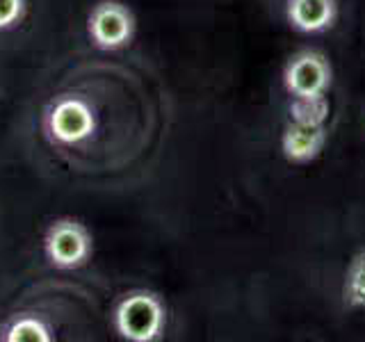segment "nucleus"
<instances>
[{
  "instance_id": "obj_1",
  "label": "nucleus",
  "mask_w": 365,
  "mask_h": 342,
  "mask_svg": "<svg viewBox=\"0 0 365 342\" xmlns=\"http://www.w3.org/2000/svg\"><path fill=\"white\" fill-rule=\"evenodd\" d=\"M98 130V112L78 91L55 94L41 110V135L51 146L73 148L89 142Z\"/></svg>"
},
{
  "instance_id": "obj_2",
  "label": "nucleus",
  "mask_w": 365,
  "mask_h": 342,
  "mask_svg": "<svg viewBox=\"0 0 365 342\" xmlns=\"http://www.w3.org/2000/svg\"><path fill=\"white\" fill-rule=\"evenodd\" d=\"M110 322L125 342H158L167 331V304L153 290L135 288L114 301Z\"/></svg>"
},
{
  "instance_id": "obj_3",
  "label": "nucleus",
  "mask_w": 365,
  "mask_h": 342,
  "mask_svg": "<svg viewBox=\"0 0 365 342\" xmlns=\"http://www.w3.org/2000/svg\"><path fill=\"white\" fill-rule=\"evenodd\" d=\"M43 258L60 271H73L94 258V235L76 217H57L48 224L41 239Z\"/></svg>"
},
{
  "instance_id": "obj_4",
  "label": "nucleus",
  "mask_w": 365,
  "mask_h": 342,
  "mask_svg": "<svg viewBox=\"0 0 365 342\" xmlns=\"http://www.w3.org/2000/svg\"><path fill=\"white\" fill-rule=\"evenodd\" d=\"M137 32L135 11L121 0H98L87 14V37L98 51H121L130 46Z\"/></svg>"
},
{
  "instance_id": "obj_5",
  "label": "nucleus",
  "mask_w": 365,
  "mask_h": 342,
  "mask_svg": "<svg viewBox=\"0 0 365 342\" xmlns=\"http://www.w3.org/2000/svg\"><path fill=\"white\" fill-rule=\"evenodd\" d=\"M331 83H334V68L329 57L313 48L294 53L283 68V85L292 98L327 96Z\"/></svg>"
},
{
  "instance_id": "obj_6",
  "label": "nucleus",
  "mask_w": 365,
  "mask_h": 342,
  "mask_svg": "<svg viewBox=\"0 0 365 342\" xmlns=\"http://www.w3.org/2000/svg\"><path fill=\"white\" fill-rule=\"evenodd\" d=\"M327 140V125H302L288 121L281 135V153L292 165H308L322 155Z\"/></svg>"
},
{
  "instance_id": "obj_7",
  "label": "nucleus",
  "mask_w": 365,
  "mask_h": 342,
  "mask_svg": "<svg viewBox=\"0 0 365 342\" xmlns=\"http://www.w3.org/2000/svg\"><path fill=\"white\" fill-rule=\"evenodd\" d=\"M338 0H285V21L302 34H319L334 28Z\"/></svg>"
},
{
  "instance_id": "obj_8",
  "label": "nucleus",
  "mask_w": 365,
  "mask_h": 342,
  "mask_svg": "<svg viewBox=\"0 0 365 342\" xmlns=\"http://www.w3.org/2000/svg\"><path fill=\"white\" fill-rule=\"evenodd\" d=\"M0 340L3 342H53L55 328L41 313L23 311L9 315L0 324Z\"/></svg>"
},
{
  "instance_id": "obj_9",
  "label": "nucleus",
  "mask_w": 365,
  "mask_h": 342,
  "mask_svg": "<svg viewBox=\"0 0 365 342\" xmlns=\"http://www.w3.org/2000/svg\"><path fill=\"white\" fill-rule=\"evenodd\" d=\"M331 103L327 96H297L288 105V121L302 125H327Z\"/></svg>"
},
{
  "instance_id": "obj_10",
  "label": "nucleus",
  "mask_w": 365,
  "mask_h": 342,
  "mask_svg": "<svg viewBox=\"0 0 365 342\" xmlns=\"http://www.w3.org/2000/svg\"><path fill=\"white\" fill-rule=\"evenodd\" d=\"M342 301L354 311H365V249L351 256L342 281Z\"/></svg>"
},
{
  "instance_id": "obj_11",
  "label": "nucleus",
  "mask_w": 365,
  "mask_h": 342,
  "mask_svg": "<svg viewBox=\"0 0 365 342\" xmlns=\"http://www.w3.org/2000/svg\"><path fill=\"white\" fill-rule=\"evenodd\" d=\"M28 14V0H0V32H9L21 26Z\"/></svg>"
}]
</instances>
